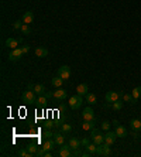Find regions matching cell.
I'll return each mask as SVG.
<instances>
[{"instance_id": "37", "label": "cell", "mask_w": 141, "mask_h": 157, "mask_svg": "<svg viewBox=\"0 0 141 157\" xmlns=\"http://www.w3.org/2000/svg\"><path fill=\"white\" fill-rule=\"evenodd\" d=\"M42 137H44V139H52V137H54V133H52L51 130H47L45 133L42 134Z\"/></svg>"}, {"instance_id": "29", "label": "cell", "mask_w": 141, "mask_h": 157, "mask_svg": "<svg viewBox=\"0 0 141 157\" xmlns=\"http://www.w3.org/2000/svg\"><path fill=\"white\" fill-rule=\"evenodd\" d=\"M133 98L134 99H135V101H137V99H138V98H141V87H137V88H134L133 89Z\"/></svg>"}, {"instance_id": "34", "label": "cell", "mask_w": 141, "mask_h": 157, "mask_svg": "<svg viewBox=\"0 0 141 157\" xmlns=\"http://www.w3.org/2000/svg\"><path fill=\"white\" fill-rule=\"evenodd\" d=\"M90 141H92V139L85 137V139H82V140H80V143H82V146H83V147H87V146L90 144Z\"/></svg>"}, {"instance_id": "11", "label": "cell", "mask_w": 141, "mask_h": 157, "mask_svg": "<svg viewBox=\"0 0 141 157\" xmlns=\"http://www.w3.org/2000/svg\"><path fill=\"white\" fill-rule=\"evenodd\" d=\"M21 43H20V40H16V38H11V37H8L6 40V47L10 48V50H14V48H18Z\"/></svg>"}, {"instance_id": "43", "label": "cell", "mask_w": 141, "mask_h": 157, "mask_svg": "<svg viewBox=\"0 0 141 157\" xmlns=\"http://www.w3.org/2000/svg\"><path fill=\"white\" fill-rule=\"evenodd\" d=\"M44 126H45L47 129H49V127H52V125H51V123H47V125H44Z\"/></svg>"}, {"instance_id": "9", "label": "cell", "mask_w": 141, "mask_h": 157, "mask_svg": "<svg viewBox=\"0 0 141 157\" xmlns=\"http://www.w3.org/2000/svg\"><path fill=\"white\" fill-rule=\"evenodd\" d=\"M116 139H117L116 132H110V130H107V133L104 134V143H107V144H110V146L116 141Z\"/></svg>"}, {"instance_id": "13", "label": "cell", "mask_w": 141, "mask_h": 157, "mask_svg": "<svg viewBox=\"0 0 141 157\" xmlns=\"http://www.w3.org/2000/svg\"><path fill=\"white\" fill-rule=\"evenodd\" d=\"M80 140L79 139H76V137H70L69 141H68V146H69L72 150H78L79 147H80Z\"/></svg>"}, {"instance_id": "16", "label": "cell", "mask_w": 141, "mask_h": 157, "mask_svg": "<svg viewBox=\"0 0 141 157\" xmlns=\"http://www.w3.org/2000/svg\"><path fill=\"white\" fill-rule=\"evenodd\" d=\"M34 21V13L32 11H25L23 14V23L24 24H30Z\"/></svg>"}, {"instance_id": "10", "label": "cell", "mask_w": 141, "mask_h": 157, "mask_svg": "<svg viewBox=\"0 0 141 157\" xmlns=\"http://www.w3.org/2000/svg\"><path fill=\"white\" fill-rule=\"evenodd\" d=\"M82 118L85 119V120H96V118H94V112L92 108H86V109L83 110V113H82Z\"/></svg>"}, {"instance_id": "39", "label": "cell", "mask_w": 141, "mask_h": 157, "mask_svg": "<svg viewBox=\"0 0 141 157\" xmlns=\"http://www.w3.org/2000/svg\"><path fill=\"white\" fill-rule=\"evenodd\" d=\"M21 51H23V54H27V53L30 51V47H27V45H24V47H21Z\"/></svg>"}, {"instance_id": "38", "label": "cell", "mask_w": 141, "mask_h": 157, "mask_svg": "<svg viewBox=\"0 0 141 157\" xmlns=\"http://www.w3.org/2000/svg\"><path fill=\"white\" fill-rule=\"evenodd\" d=\"M45 154H47V151H45L44 149H41V150H38V151H37V154H35V156H37V157H44Z\"/></svg>"}, {"instance_id": "24", "label": "cell", "mask_w": 141, "mask_h": 157, "mask_svg": "<svg viewBox=\"0 0 141 157\" xmlns=\"http://www.w3.org/2000/svg\"><path fill=\"white\" fill-rule=\"evenodd\" d=\"M47 96H45V95H39L38 98H37V101H35V102H37V106H39V108H41V106H44V105H45V103H47Z\"/></svg>"}, {"instance_id": "6", "label": "cell", "mask_w": 141, "mask_h": 157, "mask_svg": "<svg viewBox=\"0 0 141 157\" xmlns=\"http://www.w3.org/2000/svg\"><path fill=\"white\" fill-rule=\"evenodd\" d=\"M58 77H61L63 81L69 79L70 77V68L68 65H62L61 68H58Z\"/></svg>"}, {"instance_id": "2", "label": "cell", "mask_w": 141, "mask_h": 157, "mask_svg": "<svg viewBox=\"0 0 141 157\" xmlns=\"http://www.w3.org/2000/svg\"><path fill=\"white\" fill-rule=\"evenodd\" d=\"M82 103H83V99H82V96L80 95H75V96H70L69 98V108L73 110L79 109L80 106H82Z\"/></svg>"}, {"instance_id": "40", "label": "cell", "mask_w": 141, "mask_h": 157, "mask_svg": "<svg viewBox=\"0 0 141 157\" xmlns=\"http://www.w3.org/2000/svg\"><path fill=\"white\" fill-rule=\"evenodd\" d=\"M72 156H82V153H80V151H79V149L78 150H75V151H73V153H72Z\"/></svg>"}, {"instance_id": "28", "label": "cell", "mask_w": 141, "mask_h": 157, "mask_svg": "<svg viewBox=\"0 0 141 157\" xmlns=\"http://www.w3.org/2000/svg\"><path fill=\"white\" fill-rule=\"evenodd\" d=\"M121 108H123V102H120V101H116V102L111 103V109L116 110V112L121 110Z\"/></svg>"}, {"instance_id": "44", "label": "cell", "mask_w": 141, "mask_h": 157, "mask_svg": "<svg viewBox=\"0 0 141 157\" xmlns=\"http://www.w3.org/2000/svg\"><path fill=\"white\" fill-rule=\"evenodd\" d=\"M113 125H114V126H118V120H113Z\"/></svg>"}, {"instance_id": "4", "label": "cell", "mask_w": 141, "mask_h": 157, "mask_svg": "<svg viewBox=\"0 0 141 157\" xmlns=\"http://www.w3.org/2000/svg\"><path fill=\"white\" fill-rule=\"evenodd\" d=\"M21 99H23V102H25V103L35 102V101H37V99H35V92H34V91H31V89H28V91H25V92L23 94Z\"/></svg>"}, {"instance_id": "35", "label": "cell", "mask_w": 141, "mask_h": 157, "mask_svg": "<svg viewBox=\"0 0 141 157\" xmlns=\"http://www.w3.org/2000/svg\"><path fill=\"white\" fill-rule=\"evenodd\" d=\"M110 122H107V120H104V122H103L102 123V129L103 130H106V132H107V130H110Z\"/></svg>"}, {"instance_id": "31", "label": "cell", "mask_w": 141, "mask_h": 157, "mask_svg": "<svg viewBox=\"0 0 141 157\" xmlns=\"http://www.w3.org/2000/svg\"><path fill=\"white\" fill-rule=\"evenodd\" d=\"M17 154H18V156H20V157H32V154H31V153H30V151H28V150H27V149L20 150V151H18Z\"/></svg>"}, {"instance_id": "22", "label": "cell", "mask_w": 141, "mask_h": 157, "mask_svg": "<svg viewBox=\"0 0 141 157\" xmlns=\"http://www.w3.org/2000/svg\"><path fill=\"white\" fill-rule=\"evenodd\" d=\"M130 126H131L133 130H140L141 129V120L140 119H133V120L130 122Z\"/></svg>"}, {"instance_id": "18", "label": "cell", "mask_w": 141, "mask_h": 157, "mask_svg": "<svg viewBox=\"0 0 141 157\" xmlns=\"http://www.w3.org/2000/svg\"><path fill=\"white\" fill-rule=\"evenodd\" d=\"M54 140L56 143V146H63L65 144V137L62 136V133H54Z\"/></svg>"}, {"instance_id": "14", "label": "cell", "mask_w": 141, "mask_h": 157, "mask_svg": "<svg viewBox=\"0 0 141 157\" xmlns=\"http://www.w3.org/2000/svg\"><path fill=\"white\" fill-rule=\"evenodd\" d=\"M58 154L61 157H70L72 156V153H70V147L69 146H61V149H59V151H58Z\"/></svg>"}, {"instance_id": "15", "label": "cell", "mask_w": 141, "mask_h": 157, "mask_svg": "<svg viewBox=\"0 0 141 157\" xmlns=\"http://www.w3.org/2000/svg\"><path fill=\"white\" fill-rule=\"evenodd\" d=\"M89 87H87V84H80V85H78V88H76V94L80 95V96H83V95H87L89 92Z\"/></svg>"}, {"instance_id": "42", "label": "cell", "mask_w": 141, "mask_h": 157, "mask_svg": "<svg viewBox=\"0 0 141 157\" xmlns=\"http://www.w3.org/2000/svg\"><path fill=\"white\" fill-rule=\"evenodd\" d=\"M27 89H34V85H32V84H28V87H27Z\"/></svg>"}, {"instance_id": "12", "label": "cell", "mask_w": 141, "mask_h": 157, "mask_svg": "<svg viewBox=\"0 0 141 157\" xmlns=\"http://www.w3.org/2000/svg\"><path fill=\"white\" fill-rule=\"evenodd\" d=\"M54 146H56V143H55V140H54V137H52V139H45L44 144H42V149L45 150V151H49V150L54 149Z\"/></svg>"}, {"instance_id": "7", "label": "cell", "mask_w": 141, "mask_h": 157, "mask_svg": "<svg viewBox=\"0 0 141 157\" xmlns=\"http://www.w3.org/2000/svg\"><path fill=\"white\" fill-rule=\"evenodd\" d=\"M66 96H68V92L65 89H62V88H58L56 91H54V96L52 98L56 99V101H65Z\"/></svg>"}, {"instance_id": "45", "label": "cell", "mask_w": 141, "mask_h": 157, "mask_svg": "<svg viewBox=\"0 0 141 157\" xmlns=\"http://www.w3.org/2000/svg\"><path fill=\"white\" fill-rule=\"evenodd\" d=\"M140 130H141V129H140Z\"/></svg>"}, {"instance_id": "21", "label": "cell", "mask_w": 141, "mask_h": 157, "mask_svg": "<svg viewBox=\"0 0 141 157\" xmlns=\"http://www.w3.org/2000/svg\"><path fill=\"white\" fill-rule=\"evenodd\" d=\"M32 91L37 95H42V94H45V87H44L42 84H37V85H34V89H32Z\"/></svg>"}, {"instance_id": "33", "label": "cell", "mask_w": 141, "mask_h": 157, "mask_svg": "<svg viewBox=\"0 0 141 157\" xmlns=\"http://www.w3.org/2000/svg\"><path fill=\"white\" fill-rule=\"evenodd\" d=\"M21 33L23 34H31V28H30V26L28 24H23V27H21Z\"/></svg>"}, {"instance_id": "17", "label": "cell", "mask_w": 141, "mask_h": 157, "mask_svg": "<svg viewBox=\"0 0 141 157\" xmlns=\"http://www.w3.org/2000/svg\"><path fill=\"white\" fill-rule=\"evenodd\" d=\"M34 54H35V57H38V58H44V57L48 55V50L44 47H38V48H35Z\"/></svg>"}, {"instance_id": "20", "label": "cell", "mask_w": 141, "mask_h": 157, "mask_svg": "<svg viewBox=\"0 0 141 157\" xmlns=\"http://www.w3.org/2000/svg\"><path fill=\"white\" fill-rule=\"evenodd\" d=\"M94 125H96V120H85V123L82 125V129L83 130H92V129H94Z\"/></svg>"}, {"instance_id": "30", "label": "cell", "mask_w": 141, "mask_h": 157, "mask_svg": "<svg viewBox=\"0 0 141 157\" xmlns=\"http://www.w3.org/2000/svg\"><path fill=\"white\" fill-rule=\"evenodd\" d=\"M25 149L28 150V151L31 153L32 156H35V154H37V151H38V147H37L35 144H28V146H27Z\"/></svg>"}, {"instance_id": "41", "label": "cell", "mask_w": 141, "mask_h": 157, "mask_svg": "<svg viewBox=\"0 0 141 157\" xmlns=\"http://www.w3.org/2000/svg\"><path fill=\"white\" fill-rule=\"evenodd\" d=\"M44 95H45V96H47L48 99H49V98H52V96H54V92H45Z\"/></svg>"}, {"instance_id": "3", "label": "cell", "mask_w": 141, "mask_h": 157, "mask_svg": "<svg viewBox=\"0 0 141 157\" xmlns=\"http://www.w3.org/2000/svg\"><path fill=\"white\" fill-rule=\"evenodd\" d=\"M111 154V149H110V144L107 143H103L100 146H97V150H96V156H103L107 157Z\"/></svg>"}, {"instance_id": "27", "label": "cell", "mask_w": 141, "mask_h": 157, "mask_svg": "<svg viewBox=\"0 0 141 157\" xmlns=\"http://www.w3.org/2000/svg\"><path fill=\"white\" fill-rule=\"evenodd\" d=\"M86 149H87V151H89V153H90L92 156H94V154H96V150H97V144L92 141V143H90V144L87 146Z\"/></svg>"}, {"instance_id": "36", "label": "cell", "mask_w": 141, "mask_h": 157, "mask_svg": "<svg viewBox=\"0 0 141 157\" xmlns=\"http://www.w3.org/2000/svg\"><path fill=\"white\" fill-rule=\"evenodd\" d=\"M21 27H23V24L20 23V20H17V21L13 23V28H14V30H21Z\"/></svg>"}, {"instance_id": "32", "label": "cell", "mask_w": 141, "mask_h": 157, "mask_svg": "<svg viewBox=\"0 0 141 157\" xmlns=\"http://www.w3.org/2000/svg\"><path fill=\"white\" fill-rule=\"evenodd\" d=\"M61 130H62L63 133H69L70 130H72V125H69V123H63V125L61 126Z\"/></svg>"}, {"instance_id": "23", "label": "cell", "mask_w": 141, "mask_h": 157, "mask_svg": "<svg viewBox=\"0 0 141 157\" xmlns=\"http://www.w3.org/2000/svg\"><path fill=\"white\" fill-rule=\"evenodd\" d=\"M62 84H63V79L61 78V77H55V78H52V87L55 88H61L62 87Z\"/></svg>"}, {"instance_id": "19", "label": "cell", "mask_w": 141, "mask_h": 157, "mask_svg": "<svg viewBox=\"0 0 141 157\" xmlns=\"http://www.w3.org/2000/svg\"><path fill=\"white\" fill-rule=\"evenodd\" d=\"M116 134H117V137H125L127 136V130H125V127H123V126H116Z\"/></svg>"}, {"instance_id": "26", "label": "cell", "mask_w": 141, "mask_h": 157, "mask_svg": "<svg viewBox=\"0 0 141 157\" xmlns=\"http://www.w3.org/2000/svg\"><path fill=\"white\" fill-rule=\"evenodd\" d=\"M123 101H124V102L131 103V105L135 103V99L133 98V95H130V94H123Z\"/></svg>"}, {"instance_id": "8", "label": "cell", "mask_w": 141, "mask_h": 157, "mask_svg": "<svg viewBox=\"0 0 141 157\" xmlns=\"http://www.w3.org/2000/svg\"><path fill=\"white\" fill-rule=\"evenodd\" d=\"M120 96L121 95L118 94V92H114V91H110V92H107L106 94V102H110V103H113V102H116V101H118L120 99Z\"/></svg>"}, {"instance_id": "25", "label": "cell", "mask_w": 141, "mask_h": 157, "mask_svg": "<svg viewBox=\"0 0 141 157\" xmlns=\"http://www.w3.org/2000/svg\"><path fill=\"white\" fill-rule=\"evenodd\" d=\"M86 101L89 105H96V103H97V98H96V95H93V94H87Z\"/></svg>"}, {"instance_id": "1", "label": "cell", "mask_w": 141, "mask_h": 157, "mask_svg": "<svg viewBox=\"0 0 141 157\" xmlns=\"http://www.w3.org/2000/svg\"><path fill=\"white\" fill-rule=\"evenodd\" d=\"M90 139L93 143H96L97 146H100L104 143V134H102L100 130H97V129H92L90 130Z\"/></svg>"}, {"instance_id": "5", "label": "cell", "mask_w": 141, "mask_h": 157, "mask_svg": "<svg viewBox=\"0 0 141 157\" xmlns=\"http://www.w3.org/2000/svg\"><path fill=\"white\" fill-rule=\"evenodd\" d=\"M23 51H21V48H14L10 54H8V61H11V63H14V61H18L21 57H23Z\"/></svg>"}]
</instances>
